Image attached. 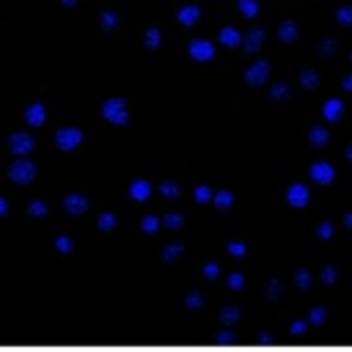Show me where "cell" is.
I'll return each instance as SVG.
<instances>
[{"label":"cell","mask_w":352,"mask_h":352,"mask_svg":"<svg viewBox=\"0 0 352 352\" xmlns=\"http://www.w3.org/2000/svg\"><path fill=\"white\" fill-rule=\"evenodd\" d=\"M316 234H319V236H322V239H330V234H333V226H330V223H327V220H324V223H322V226H319V228H316Z\"/></svg>","instance_id":"d590c367"},{"label":"cell","mask_w":352,"mask_h":352,"mask_svg":"<svg viewBox=\"0 0 352 352\" xmlns=\"http://www.w3.org/2000/svg\"><path fill=\"white\" fill-rule=\"evenodd\" d=\"M187 52H190L192 60H212L214 58V44L212 41H204V38H195V41H190Z\"/></svg>","instance_id":"5b68a950"},{"label":"cell","mask_w":352,"mask_h":352,"mask_svg":"<svg viewBox=\"0 0 352 352\" xmlns=\"http://www.w3.org/2000/svg\"><path fill=\"white\" fill-rule=\"evenodd\" d=\"M302 327H305V324H302V322H297V324H292V333H302Z\"/></svg>","instance_id":"b9f144b4"},{"label":"cell","mask_w":352,"mask_h":352,"mask_svg":"<svg viewBox=\"0 0 352 352\" xmlns=\"http://www.w3.org/2000/svg\"><path fill=\"white\" fill-rule=\"evenodd\" d=\"M261 41H264V30H261V28H253V30L245 36V41H242V44H245V52H248V55L256 52V50L261 47Z\"/></svg>","instance_id":"4fadbf2b"},{"label":"cell","mask_w":352,"mask_h":352,"mask_svg":"<svg viewBox=\"0 0 352 352\" xmlns=\"http://www.w3.org/2000/svg\"><path fill=\"white\" fill-rule=\"evenodd\" d=\"M102 28H104V30H116V28H118V16H116L113 11H104V14H102Z\"/></svg>","instance_id":"cb8c5ba5"},{"label":"cell","mask_w":352,"mask_h":352,"mask_svg":"<svg viewBox=\"0 0 352 352\" xmlns=\"http://www.w3.org/2000/svg\"><path fill=\"white\" fill-rule=\"evenodd\" d=\"M316 80H319V77H316V72H302V77H300L302 88H308V91H311V88L316 85Z\"/></svg>","instance_id":"83f0119b"},{"label":"cell","mask_w":352,"mask_h":352,"mask_svg":"<svg viewBox=\"0 0 352 352\" xmlns=\"http://www.w3.org/2000/svg\"><path fill=\"white\" fill-rule=\"evenodd\" d=\"M234 341V333H220L217 336V344H231Z\"/></svg>","instance_id":"ab89813d"},{"label":"cell","mask_w":352,"mask_h":352,"mask_svg":"<svg viewBox=\"0 0 352 352\" xmlns=\"http://www.w3.org/2000/svg\"><path fill=\"white\" fill-rule=\"evenodd\" d=\"M267 77H270V63H264V60L253 63V66L245 72V82H248V85H264Z\"/></svg>","instance_id":"8992f818"},{"label":"cell","mask_w":352,"mask_h":352,"mask_svg":"<svg viewBox=\"0 0 352 352\" xmlns=\"http://www.w3.org/2000/svg\"><path fill=\"white\" fill-rule=\"evenodd\" d=\"M228 286H231V289H234V292H239V289H242V286H245V278H242V275H239V272H234V275H231V278H228Z\"/></svg>","instance_id":"836d02e7"},{"label":"cell","mask_w":352,"mask_h":352,"mask_svg":"<svg viewBox=\"0 0 352 352\" xmlns=\"http://www.w3.org/2000/svg\"><path fill=\"white\" fill-rule=\"evenodd\" d=\"M8 179H11V184H16V187L30 184V182L36 179V165H33L30 160L19 157V160H16V162L8 168Z\"/></svg>","instance_id":"7a4b0ae2"},{"label":"cell","mask_w":352,"mask_h":352,"mask_svg":"<svg viewBox=\"0 0 352 352\" xmlns=\"http://www.w3.org/2000/svg\"><path fill=\"white\" fill-rule=\"evenodd\" d=\"M341 113H344V104H341L338 99H327V102H324V110H322L324 121H338Z\"/></svg>","instance_id":"5bb4252c"},{"label":"cell","mask_w":352,"mask_h":352,"mask_svg":"<svg viewBox=\"0 0 352 352\" xmlns=\"http://www.w3.org/2000/svg\"><path fill=\"white\" fill-rule=\"evenodd\" d=\"M8 212V204H6V198H0V217Z\"/></svg>","instance_id":"60d3db41"},{"label":"cell","mask_w":352,"mask_h":352,"mask_svg":"<svg viewBox=\"0 0 352 352\" xmlns=\"http://www.w3.org/2000/svg\"><path fill=\"white\" fill-rule=\"evenodd\" d=\"M195 201L198 204H206V201H212V192H209V187H195Z\"/></svg>","instance_id":"1f68e13d"},{"label":"cell","mask_w":352,"mask_h":352,"mask_svg":"<svg viewBox=\"0 0 352 352\" xmlns=\"http://www.w3.org/2000/svg\"><path fill=\"white\" fill-rule=\"evenodd\" d=\"M25 121L30 124V126H41L44 121H47V110H44V104H30L28 110H25Z\"/></svg>","instance_id":"9c48e42d"},{"label":"cell","mask_w":352,"mask_h":352,"mask_svg":"<svg viewBox=\"0 0 352 352\" xmlns=\"http://www.w3.org/2000/svg\"><path fill=\"white\" fill-rule=\"evenodd\" d=\"M184 305H187L190 311H198V308L204 305V297H201V294H187V300H184Z\"/></svg>","instance_id":"4dcf8cb0"},{"label":"cell","mask_w":352,"mask_h":352,"mask_svg":"<svg viewBox=\"0 0 352 352\" xmlns=\"http://www.w3.org/2000/svg\"><path fill=\"white\" fill-rule=\"evenodd\" d=\"M286 201H289V206H305L308 204V190L302 184H292L289 192H286Z\"/></svg>","instance_id":"30bf717a"},{"label":"cell","mask_w":352,"mask_h":352,"mask_svg":"<svg viewBox=\"0 0 352 352\" xmlns=\"http://www.w3.org/2000/svg\"><path fill=\"white\" fill-rule=\"evenodd\" d=\"M344 223H346V228H352V214H346V217H344Z\"/></svg>","instance_id":"ee69618b"},{"label":"cell","mask_w":352,"mask_h":352,"mask_svg":"<svg viewBox=\"0 0 352 352\" xmlns=\"http://www.w3.org/2000/svg\"><path fill=\"white\" fill-rule=\"evenodd\" d=\"M160 41H162V33H160L157 28H148V30H146V47H148V50H157Z\"/></svg>","instance_id":"ac0fdd59"},{"label":"cell","mask_w":352,"mask_h":352,"mask_svg":"<svg viewBox=\"0 0 352 352\" xmlns=\"http://www.w3.org/2000/svg\"><path fill=\"white\" fill-rule=\"evenodd\" d=\"M286 94H289V91H286V85H275V88H272V96H275V99H283Z\"/></svg>","instance_id":"f35d334b"},{"label":"cell","mask_w":352,"mask_h":352,"mask_svg":"<svg viewBox=\"0 0 352 352\" xmlns=\"http://www.w3.org/2000/svg\"><path fill=\"white\" fill-rule=\"evenodd\" d=\"M239 11H242L248 19H253V16L258 14V3H256V0H239Z\"/></svg>","instance_id":"44dd1931"},{"label":"cell","mask_w":352,"mask_h":352,"mask_svg":"<svg viewBox=\"0 0 352 352\" xmlns=\"http://www.w3.org/2000/svg\"><path fill=\"white\" fill-rule=\"evenodd\" d=\"M74 3H77V0H63V6H74Z\"/></svg>","instance_id":"bcb514c9"},{"label":"cell","mask_w":352,"mask_h":352,"mask_svg":"<svg viewBox=\"0 0 352 352\" xmlns=\"http://www.w3.org/2000/svg\"><path fill=\"white\" fill-rule=\"evenodd\" d=\"M182 245L179 242H170V245H165V250H162V264H173L179 256H182Z\"/></svg>","instance_id":"e0dca14e"},{"label":"cell","mask_w":352,"mask_h":352,"mask_svg":"<svg viewBox=\"0 0 352 352\" xmlns=\"http://www.w3.org/2000/svg\"><path fill=\"white\" fill-rule=\"evenodd\" d=\"M217 275H220V267H217V264H206V267H204V278H206V280H214Z\"/></svg>","instance_id":"d6a6232c"},{"label":"cell","mask_w":352,"mask_h":352,"mask_svg":"<svg viewBox=\"0 0 352 352\" xmlns=\"http://www.w3.org/2000/svg\"><path fill=\"white\" fill-rule=\"evenodd\" d=\"M160 192H162L165 198H179V195H182V187L173 184V182H162V184H160Z\"/></svg>","instance_id":"d6986e66"},{"label":"cell","mask_w":352,"mask_h":352,"mask_svg":"<svg viewBox=\"0 0 352 352\" xmlns=\"http://www.w3.org/2000/svg\"><path fill=\"white\" fill-rule=\"evenodd\" d=\"M80 143H82V132L77 126H63V129L55 132V146L60 151H74Z\"/></svg>","instance_id":"3957f363"},{"label":"cell","mask_w":352,"mask_h":352,"mask_svg":"<svg viewBox=\"0 0 352 352\" xmlns=\"http://www.w3.org/2000/svg\"><path fill=\"white\" fill-rule=\"evenodd\" d=\"M239 319V311L236 308H226V311H220V322H226V324H234Z\"/></svg>","instance_id":"4316f807"},{"label":"cell","mask_w":352,"mask_h":352,"mask_svg":"<svg viewBox=\"0 0 352 352\" xmlns=\"http://www.w3.org/2000/svg\"><path fill=\"white\" fill-rule=\"evenodd\" d=\"M333 176H336V170H333L330 162H314V165H311V179H314V182H319V184H330Z\"/></svg>","instance_id":"ba28073f"},{"label":"cell","mask_w":352,"mask_h":352,"mask_svg":"<svg viewBox=\"0 0 352 352\" xmlns=\"http://www.w3.org/2000/svg\"><path fill=\"white\" fill-rule=\"evenodd\" d=\"M140 228H143L146 234H154V231L160 228V220H157L154 214H146V217H143V223H140Z\"/></svg>","instance_id":"484cf974"},{"label":"cell","mask_w":352,"mask_h":352,"mask_svg":"<svg viewBox=\"0 0 352 352\" xmlns=\"http://www.w3.org/2000/svg\"><path fill=\"white\" fill-rule=\"evenodd\" d=\"M8 148H11V154L25 157V154L33 151V138H30L28 132H14V135L8 138Z\"/></svg>","instance_id":"277c9868"},{"label":"cell","mask_w":352,"mask_h":352,"mask_svg":"<svg viewBox=\"0 0 352 352\" xmlns=\"http://www.w3.org/2000/svg\"><path fill=\"white\" fill-rule=\"evenodd\" d=\"M162 226H165V228H170V231H176V228H182V226H184V220H182V214H173V212H170V214H165V217H162Z\"/></svg>","instance_id":"603a6c76"},{"label":"cell","mask_w":352,"mask_h":352,"mask_svg":"<svg viewBox=\"0 0 352 352\" xmlns=\"http://www.w3.org/2000/svg\"><path fill=\"white\" fill-rule=\"evenodd\" d=\"M212 201H214V206H217V209H228V206L234 204V195H231L228 190H223V192H217Z\"/></svg>","instance_id":"ffe728a7"},{"label":"cell","mask_w":352,"mask_h":352,"mask_svg":"<svg viewBox=\"0 0 352 352\" xmlns=\"http://www.w3.org/2000/svg\"><path fill=\"white\" fill-rule=\"evenodd\" d=\"M245 250H248V248L239 245V242H231V245H228V253H231V256H245Z\"/></svg>","instance_id":"8d00e7d4"},{"label":"cell","mask_w":352,"mask_h":352,"mask_svg":"<svg viewBox=\"0 0 352 352\" xmlns=\"http://www.w3.org/2000/svg\"><path fill=\"white\" fill-rule=\"evenodd\" d=\"M102 116H104L110 124H116V126H124V124H129L126 99H107V102L102 104Z\"/></svg>","instance_id":"6da1fadb"},{"label":"cell","mask_w":352,"mask_h":352,"mask_svg":"<svg viewBox=\"0 0 352 352\" xmlns=\"http://www.w3.org/2000/svg\"><path fill=\"white\" fill-rule=\"evenodd\" d=\"M220 44H226V47H236V44H242V36H239L234 28H223V30H220Z\"/></svg>","instance_id":"2e32d148"},{"label":"cell","mask_w":352,"mask_h":352,"mask_svg":"<svg viewBox=\"0 0 352 352\" xmlns=\"http://www.w3.org/2000/svg\"><path fill=\"white\" fill-rule=\"evenodd\" d=\"M96 228H99V231H110V228H116V214H102V217L96 220Z\"/></svg>","instance_id":"d4e9b609"},{"label":"cell","mask_w":352,"mask_h":352,"mask_svg":"<svg viewBox=\"0 0 352 352\" xmlns=\"http://www.w3.org/2000/svg\"><path fill=\"white\" fill-rule=\"evenodd\" d=\"M311 143L314 146H324L327 143V132L324 129H311Z\"/></svg>","instance_id":"f1b7e54d"},{"label":"cell","mask_w":352,"mask_h":352,"mask_svg":"<svg viewBox=\"0 0 352 352\" xmlns=\"http://www.w3.org/2000/svg\"><path fill=\"white\" fill-rule=\"evenodd\" d=\"M63 209H66L69 217H82L88 212V198H82V195H66L63 198Z\"/></svg>","instance_id":"52a82bcc"},{"label":"cell","mask_w":352,"mask_h":352,"mask_svg":"<svg viewBox=\"0 0 352 352\" xmlns=\"http://www.w3.org/2000/svg\"><path fill=\"white\" fill-rule=\"evenodd\" d=\"M346 160H349V162H352V146H349V148H346Z\"/></svg>","instance_id":"f6af8a7d"},{"label":"cell","mask_w":352,"mask_h":352,"mask_svg":"<svg viewBox=\"0 0 352 352\" xmlns=\"http://www.w3.org/2000/svg\"><path fill=\"white\" fill-rule=\"evenodd\" d=\"M28 214L30 217H44L47 214V204L44 201H30L28 204Z\"/></svg>","instance_id":"7402d4cb"},{"label":"cell","mask_w":352,"mask_h":352,"mask_svg":"<svg viewBox=\"0 0 352 352\" xmlns=\"http://www.w3.org/2000/svg\"><path fill=\"white\" fill-rule=\"evenodd\" d=\"M55 248H58L60 253H72V248H74V242H72L69 236H58V239H55Z\"/></svg>","instance_id":"f546056e"},{"label":"cell","mask_w":352,"mask_h":352,"mask_svg":"<svg viewBox=\"0 0 352 352\" xmlns=\"http://www.w3.org/2000/svg\"><path fill=\"white\" fill-rule=\"evenodd\" d=\"M297 283H300V289H308L311 286V275L308 272H297Z\"/></svg>","instance_id":"74e56055"},{"label":"cell","mask_w":352,"mask_h":352,"mask_svg":"<svg viewBox=\"0 0 352 352\" xmlns=\"http://www.w3.org/2000/svg\"><path fill=\"white\" fill-rule=\"evenodd\" d=\"M198 19H201V8H198V6H184V8H179V22H182L184 28L195 25Z\"/></svg>","instance_id":"7c38bea8"},{"label":"cell","mask_w":352,"mask_h":352,"mask_svg":"<svg viewBox=\"0 0 352 352\" xmlns=\"http://www.w3.org/2000/svg\"><path fill=\"white\" fill-rule=\"evenodd\" d=\"M338 19H341L344 25H352V6H344V8H338Z\"/></svg>","instance_id":"e575fe53"},{"label":"cell","mask_w":352,"mask_h":352,"mask_svg":"<svg viewBox=\"0 0 352 352\" xmlns=\"http://www.w3.org/2000/svg\"><path fill=\"white\" fill-rule=\"evenodd\" d=\"M344 88H346V91H352V77H346V80H344Z\"/></svg>","instance_id":"7bdbcfd3"},{"label":"cell","mask_w":352,"mask_h":352,"mask_svg":"<svg viewBox=\"0 0 352 352\" xmlns=\"http://www.w3.org/2000/svg\"><path fill=\"white\" fill-rule=\"evenodd\" d=\"M129 195H132L135 201H148V195H151V184H148L146 179H138V182L129 184Z\"/></svg>","instance_id":"8fae6325"},{"label":"cell","mask_w":352,"mask_h":352,"mask_svg":"<svg viewBox=\"0 0 352 352\" xmlns=\"http://www.w3.org/2000/svg\"><path fill=\"white\" fill-rule=\"evenodd\" d=\"M278 38H280L283 44H292V41L297 38V25H294V22H283L280 30H278Z\"/></svg>","instance_id":"9a60e30c"}]
</instances>
